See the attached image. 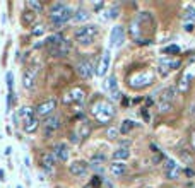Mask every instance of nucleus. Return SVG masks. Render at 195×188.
<instances>
[{
  "label": "nucleus",
  "mask_w": 195,
  "mask_h": 188,
  "mask_svg": "<svg viewBox=\"0 0 195 188\" xmlns=\"http://www.w3.org/2000/svg\"><path fill=\"white\" fill-rule=\"evenodd\" d=\"M26 5H28V7H31V9H34L36 12H41V10H43V5H41V3H38V2H32V0H29V2L26 3Z\"/></svg>",
  "instance_id": "nucleus-35"
},
{
  "label": "nucleus",
  "mask_w": 195,
  "mask_h": 188,
  "mask_svg": "<svg viewBox=\"0 0 195 188\" xmlns=\"http://www.w3.org/2000/svg\"><path fill=\"white\" fill-rule=\"evenodd\" d=\"M158 106H159V111H161V113H168V111L173 108V104H171V103H162V101H159V103H158Z\"/></svg>",
  "instance_id": "nucleus-33"
},
{
  "label": "nucleus",
  "mask_w": 195,
  "mask_h": 188,
  "mask_svg": "<svg viewBox=\"0 0 195 188\" xmlns=\"http://www.w3.org/2000/svg\"><path fill=\"white\" fill-rule=\"evenodd\" d=\"M110 41H111V46L118 48V46L123 45L125 41V29L122 26H115L111 29V36H110Z\"/></svg>",
  "instance_id": "nucleus-8"
},
{
  "label": "nucleus",
  "mask_w": 195,
  "mask_h": 188,
  "mask_svg": "<svg viewBox=\"0 0 195 188\" xmlns=\"http://www.w3.org/2000/svg\"><path fill=\"white\" fill-rule=\"evenodd\" d=\"M110 63H111V55H110V52H104L103 57H101V60H99V63H98L96 74L98 75H104L108 72V68H110Z\"/></svg>",
  "instance_id": "nucleus-14"
},
{
  "label": "nucleus",
  "mask_w": 195,
  "mask_h": 188,
  "mask_svg": "<svg viewBox=\"0 0 195 188\" xmlns=\"http://www.w3.org/2000/svg\"><path fill=\"white\" fill-rule=\"evenodd\" d=\"M65 9H67V5H65L63 2H57V3H53L52 9H50V19H52V17L60 16V14H62Z\"/></svg>",
  "instance_id": "nucleus-22"
},
{
  "label": "nucleus",
  "mask_w": 195,
  "mask_h": 188,
  "mask_svg": "<svg viewBox=\"0 0 195 188\" xmlns=\"http://www.w3.org/2000/svg\"><path fill=\"white\" fill-rule=\"evenodd\" d=\"M183 169L180 168V164H175L173 168H169L168 171H166V178L168 180H178L180 176H182Z\"/></svg>",
  "instance_id": "nucleus-21"
},
{
  "label": "nucleus",
  "mask_w": 195,
  "mask_h": 188,
  "mask_svg": "<svg viewBox=\"0 0 195 188\" xmlns=\"http://www.w3.org/2000/svg\"><path fill=\"white\" fill-rule=\"evenodd\" d=\"M89 133H91V126H89L88 121H84V123L81 125V130H79V133H77V135L81 137V139H86V137H88Z\"/></svg>",
  "instance_id": "nucleus-27"
},
{
  "label": "nucleus",
  "mask_w": 195,
  "mask_h": 188,
  "mask_svg": "<svg viewBox=\"0 0 195 188\" xmlns=\"http://www.w3.org/2000/svg\"><path fill=\"white\" fill-rule=\"evenodd\" d=\"M140 113H142L144 120H146V121H149V115H147V111H146V110H142V111H140Z\"/></svg>",
  "instance_id": "nucleus-45"
},
{
  "label": "nucleus",
  "mask_w": 195,
  "mask_h": 188,
  "mask_svg": "<svg viewBox=\"0 0 195 188\" xmlns=\"http://www.w3.org/2000/svg\"><path fill=\"white\" fill-rule=\"evenodd\" d=\"M96 34H98V27L92 26V24H89V26L79 27L74 36L81 45H89V43H92V39L96 38Z\"/></svg>",
  "instance_id": "nucleus-2"
},
{
  "label": "nucleus",
  "mask_w": 195,
  "mask_h": 188,
  "mask_svg": "<svg viewBox=\"0 0 195 188\" xmlns=\"http://www.w3.org/2000/svg\"><path fill=\"white\" fill-rule=\"evenodd\" d=\"M38 125H39L38 118H32V120L29 121V123H26V125H24V130H26L28 133H32V132H36V128H38Z\"/></svg>",
  "instance_id": "nucleus-28"
},
{
  "label": "nucleus",
  "mask_w": 195,
  "mask_h": 188,
  "mask_svg": "<svg viewBox=\"0 0 195 188\" xmlns=\"http://www.w3.org/2000/svg\"><path fill=\"white\" fill-rule=\"evenodd\" d=\"M152 79H154L152 72L144 70V72H135V74H132V75H130V79H128V82H130L132 87L139 89V87H146V86H149L151 82H152Z\"/></svg>",
  "instance_id": "nucleus-3"
},
{
  "label": "nucleus",
  "mask_w": 195,
  "mask_h": 188,
  "mask_svg": "<svg viewBox=\"0 0 195 188\" xmlns=\"http://www.w3.org/2000/svg\"><path fill=\"white\" fill-rule=\"evenodd\" d=\"M43 126H45V137H52L53 133L58 130V126H60V118L57 116V115H53V116H46Z\"/></svg>",
  "instance_id": "nucleus-6"
},
{
  "label": "nucleus",
  "mask_w": 195,
  "mask_h": 188,
  "mask_svg": "<svg viewBox=\"0 0 195 188\" xmlns=\"http://www.w3.org/2000/svg\"><path fill=\"white\" fill-rule=\"evenodd\" d=\"M103 162H104V156L103 154H96L94 157L89 161V168H92V169H96V171H103Z\"/></svg>",
  "instance_id": "nucleus-18"
},
{
  "label": "nucleus",
  "mask_w": 195,
  "mask_h": 188,
  "mask_svg": "<svg viewBox=\"0 0 195 188\" xmlns=\"http://www.w3.org/2000/svg\"><path fill=\"white\" fill-rule=\"evenodd\" d=\"M72 17H74V10H72L70 7H67L60 16L52 17V22H53V26H55V27H62V26H65V24L72 19Z\"/></svg>",
  "instance_id": "nucleus-9"
},
{
  "label": "nucleus",
  "mask_w": 195,
  "mask_h": 188,
  "mask_svg": "<svg viewBox=\"0 0 195 188\" xmlns=\"http://www.w3.org/2000/svg\"><path fill=\"white\" fill-rule=\"evenodd\" d=\"M104 87L108 89L111 94H115V92H118L117 89H118V84H117V77L115 75H110L108 77V81H106V84H104Z\"/></svg>",
  "instance_id": "nucleus-24"
},
{
  "label": "nucleus",
  "mask_w": 195,
  "mask_h": 188,
  "mask_svg": "<svg viewBox=\"0 0 195 188\" xmlns=\"http://www.w3.org/2000/svg\"><path fill=\"white\" fill-rule=\"evenodd\" d=\"M118 133H120V130L115 128V126H110V128L106 130V137H108V139H111V140L118 139Z\"/></svg>",
  "instance_id": "nucleus-30"
},
{
  "label": "nucleus",
  "mask_w": 195,
  "mask_h": 188,
  "mask_svg": "<svg viewBox=\"0 0 195 188\" xmlns=\"http://www.w3.org/2000/svg\"><path fill=\"white\" fill-rule=\"evenodd\" d=\"M128 103H130V101L127 99V97H123V99H122V104H123V106H128Z\"/></svg>",
  "instance_id": "nucleus-46"
},
{
  "label": "nucleus",
  "mask_w": 195,
  "mask_h": 188,
  "mask_svg": "<svg viewBox=\"0 0 195 188\" xmlns=\"http://www.w3.org/2000/svg\"><path fill=\"white\" fill-rule=\"evenodd\" d=\"M164 52H166V53H171V55H176V53H180V48H178L176 45H171V46H168Z\"/></svg>",
  "instance_id": "nucleus-37"
},
{
  "label": "nucleus",
  "mask_w": 195,
  "mask_h": 188,
  "mask_svg": "<svg viewBox=\"0 0 195 188\" xmlns=\"http://www.w3.org/2000/svg\"><path fill=\"white\" fill-rule=\"evenodd\" d=\"M53 156L57 157V161H60V162H65L68 159V147H67V144H57L55 147H53Z\"/></svg>",
  "instance_id": "nucleus-13"
},
{
  "label": "nucleus",
  "mask_w": 195,
  "mask_h": 188,
  "mask_svg": "<svg viewBox=\"0 0 195 188\" xmlns=\"http://www.w3.org/2000/svg\"><path fill=\"white\" fill-rule=\"evenodd\" d=\"M19 116L22 118V123L24 125L29 123L32 118H36L34 116V110H31V108H28V106H24V108H21V110H19Z\"/></svg>",
  "instance_id": "nucleus-17"
},
{
  "label": "nucleus",
  "mask_w": 195,
  "mask_h": 188,
  "mask_svg": "<svg viewBox=\"0 0 195 188\" xmlns=\"http://www.w3.org/2000/svg\"><path fill=\"white\" fill-rule=\"evenodd\" d=\"M132 128H133V121L132 120H125L123 123H122V126H120V132L123 133V135H127Z\"/></svg>",
  "instance_id": "nucleus-29"
},
{
  "label": "nucleus",
  "mask_w": 195,
  "mask_h": 188,
  "mask_svg": "<svg viewBox=\"0 0 195 188\" xmlns=\"http://www.w3.org/2000/svg\"><path fill=\"white\" fill-rule=\"evenodd\" d=\"M70 140H72V142H74V144H77L79 140H81V137H79L77 133H72V135H70Z\"/></svg>",
  "instance_id": "nucleus-41"
},
{
  "label": "nucleus",
  "mask_w": 195,
  "mask_h": 188,
  "mask_svg": "<svg viewBox=\"0 0 195 188\" xmlns=\"http://www.w3.org/2000/svg\"><path fill=\"white\" fill-rule=\"evenodd\" d=\"M38 72H39V67L38 65H32V67L26 68L22 75V87L24 89H31L36 82V77H38Z\"/></svg>",
  "instance_id": "nucleus-4"
},
{
  "label": "nucleus",
  "mask_w": 195,
  "mask_h": 188,
  "mask_svg": "<svg viewBox=\"0 0 195 188\" xmlns=\"http://www.w3.org/2000/svg\"><path fill=\"white\" fill-rule=\"evenodd\" d=\"M173 188H176V186H173Z\"/></svg>",
  "instance_id": "nucleus-50"
},
{
  "label": "nucleus",
  "mask_w": 195,
  "mask_h": 188,
  "mask_svg": "<svg viewBox=\"0 0 195 188\" xmlns=\"http://www.w3.org/2000/svg\"><path fill=\"white\" fill-rule=\"evenodd\" d=\"M110 171H111V175H115V176H123L125 173H127V164L113 161V164H110Z\"/></svg>",
  "instance_id": "nucleus-15"
},
{
  "label": "nucleus",
  "mask_w": 195,
  "mask_h": 188,
  "mask_svg": "<svg viewBox=\"0 0 195 188\" xmlns=\"http://www.w3.org/2000/svg\"><path fill=\"white\" fill-rule=\"evenodd\" d=\"M88 162L84 161H74L70 166H68V169H70V173L74 176H84L86 173H88Z\"/></svg>",
  "instance_id": "nucleus-12"
},
{
  "label": "nucleus",
  "mask_w": 195,
  "mask_h": 188,
  "mask_svg": "<svg viewBox=\"0 0 195 188\" xmlns=\"http://www.w3.org/2000/svg\"><path fill=\"white\" fill-rule=\"evenodd\" d=\"M86 99V91L82 87H74L68 94H65L63 103H82Z\"/></svg>",
  "instance_id": "nucleus-7"
},
{
  "label": "nucleus",
  "mask_w": 195,
  "mask_h": 188,
  "mask_svg": "<svg viewBox=\"0 0 195 188\" xmlns=\"http://www.w3.org/2000/svg\"><path fill=\"white\" fill-rule=\"evenodd\" d=\"M86 188H91V186H86Z\"/></svg>",
  "instance_id": "nucleus-49"
},
{
  "label": "nucleus",
  "mask_w": 195,
  "mask_h": 188,
  "mask_svg": "<svg viewBox=\"0 0 195 188\" xmlns=\"http://www.w3.org/2000/svg\"><path fill=\"white\" fill-rule=\"evenodd\" d=\"M190 113H192V116H195V103L192 104V110H190Z\"/></svg>",
  "instance_id": "nucleus-48"
},
{
  "label": "nucleus",
  "mask_w": 195,
  "mask_h": 188,
  "mask_svg": "<svg viewBox=\"0 0 195 188\" xmlns=\"http://www.w3.org/2000/svg\"><path fill=\"white\" fill-rule=\"evenodd\" d=\"M10 152H12V149H10V147H7V149H5V156H10Z\"/></svg>",
  "instance_id": "nucleus-47"
},
{
  "label": "nucleus",
  "mask_w": 195,
  "mask_h": 188,
  "mask_svg": "<svg viewBox=\"0 0 195 188\" xmlns=\"http://www.w3.org/2000/svg\"><path fill=\"white\" fill-rule=\"evenodd\" d=\"M183 173H185V175L188 176V178H195V171H192V169H185Z\"/></svg>",
  "instance_id": "nucleus-42"
},
{
  "label": "nucleus",
  "mask_w": 195,
  "mask_h": 188,
  "mask_svg": "<svg viewBox=\"0 0 195 188\" xmlns=\"http://www.w3.org/2000/svg\"><path fill=\"white\" fill-rule=\"evenodd\" d=\"M180 156H182V159L187 162V164H193V156L188 152V151H182V154H180Z\"/></svg>",
  "instance_id": "nucleus-32"
},
{
  "label": "nucleus",
  "mask_w": 195,
  "mask_h": 188,
  "mask_svg": "<svg viewBox=\"0 0 195 188\" xmlns=\"http://www.w3.org/2000/svg\"><path fill=\"white\" fill-rule=\"evenodd\" d=\"M63 39H65L63 34H60V32H55V34H52V36H48V38H46V45L52 48V46H57L58 43H62Z\"/></svg>",
  "instance_id": "nucleus-23"
},
{
  "label": "nucleus",
  "mask_w": 195,
  "mask_h": 188,
  "mask_svg": "<svg viewBox=\"0 0 195 188\" xmlns=\"http://www.w3.org/2000/svg\"><path fill=\"white\" fill-rule=\"evenodd\" d=\"M91 113L94 115V118L98 120V123L106 125L113 120L115 116V106L110 103V101H98V103L92 104Z\"/></svg>",
  "instance_id": "nucleus-1"
},
{
  "label": "nucleus",
  "mask_w": 195,
  "mask_h": 188,
  "mask_svg": "<svg viewBox=\"0 0 195 188\" xmlns=\"http://www.w3.org/2000/svg\"><path fill=\"white\" fill-rule=\"evenodd\" d=\"M72 19L75 21V22H84V21L89 19V14L86 12V10H77V12H74V17Z\"/></svg>",
  "instance_id": "nucleus-26"
},
{
  "label": "nucleus",
  "mask_w": 195,
  "mask_h": 188,
  "mask_svg": "<svg viewBox=\"0 0 195 188\" xmlns=\"http://www.w3.org/2000/svg\"><path fill=\"white\" fill-rule=\"evenodd\" d=\"M55 108H57V101L55 99H48V101H45V103H41V104L36 106L34 116H50Z\"/></svg>",
  "instance_id": "nucleus-5"
},
{
  "label": "nucleus",
  "mask_w": 195,
  "mask_h": 188,
  "mask_svg": "<svg viewBox=\"0 0 195 188\" xmlns=\"http://www.w3.org/2000/svg\"><path fill=\"white\" fill-rule=\"evenodd\" d=\"M68 50H70V41H68V39H63V41L58 43L57 46H52V48H50V53H52L53 57H65L68 53Z\"/></svg>",
  "instance_id": "nucleus-11"
},
{
  "label": "nucleus",
  "mask_w": 195,
  "mask_h": 188,
  "mask_svg": "<svg viewBox=\"0 0 195 188\" xmlns=\"http://www.w3.org/2000/svg\"><path fill=\"white\" fill-rule=\"evenodd\" d=\"M175 94H176V89L175 87H166L164 91L161 92L159 101H162V103H171V101L175 99Z\"/></svg>",
  "instance_id": "nucleus-20"
},
{
  "label": "nucleus",
  "mask_w": 195,
  "mask_h": 188,
  "mask_svg": "<svg viewBox=\"0 0 195 188\" xmlns=\"http://www.w3.org/2000/svg\"><path fill=\"white\" fill-rule=\"evenodd\" d=\"M77 74L81 75L82 79H91L92 74H94V68H92V63L89 60H81L77 63Z\"/></svg>",
  "instance_id": "nucleus-10"
},
{
  "label": "nucleus",
  "mask_w": 195,
  "mask_h": 188,
  "mask_svg": "<svg viewBox=\"0 0 195 188\" xmlns=\"http://www.w3.org/2000/svg\"><path fill=\"white\" fill-rule=\"evenodd\" d=\"M190 79L187 77V75H182V77H180V81H178V91L180 92H187L188 91V87H190Z\"/></svg>",
  "instance_id": "nucleus-25"
},
{
  "label": "nucleus",
  "mask_w": 195,
  "mask_h": 188,
  "mask_svg": "<svg viewBox=\"0 0 195 188\" xmlns=\"http://www.w3.org/2000/svg\"><path fill=\"white\" fill-rule=\"evenodd\" d=\"M175 164H176V161H173V159H168V161H166V164H164V169L168 171V169H169V168H173Z\"/></svg>",
  "instance_id": "nucleus-39"
},
{
  "label": "nucleus",
  "mask_w": 195,
  "mask_h": 188,
  "mask_svg": "<svg viewBox=\"0 0 195 188\" xmlns=\"http://www.w3.org/2000/svg\"><path fill=\"white\" fill-rule=\"evenodd\" d=\"M161 159H162L161 152H156V154H154V157H152V162H154V164H158V162H159Z\"/></svg>",
  "instance_id": "nucleus-40"
},
{
  "label": "nucleus",
  "mask_w": 195,
  "mask_h": 188,
  "mask_svg": "<svg viewBox=\"0 0 195 188\" xmlns=\"http://www.w3.org/2000/svg\"><path fill=\"white\" fill-rule=\"evenodd\" d=\"M185 31L192 32V31H193V24H192V22H187V24H185Z\"/></svg>",
  "instance_id": "nucleus-44"
},
{
  "label": "nucleus",
  "mask_w": 195,
  "mask_h": 188,
  "mask_svg": "<svg viewBox=\"0 0 195 188\" xmlns=\"http://www.w3.org/2000/svg\"><path fill=\"white\" fill-rule=\"evenodd\" d=\"M183 21H187V22H192L195 21V9H188L185 14H183Z\"/></svg>",
  "instance_id": "nucleus-31"
},
{
  "label": "nucleus",
  "mask_w": 195,
  "mask_h": 188,
  "mask_svg": "<svg viewBox=\"0 0 195 188\" xmlns=\"http://www.w3.org/2000/svg\"><path fill=\"white\" fill-rule=\"evenodd\" d=\"M193 62H195V58H193Z\"/></svg>",
  "instance_id": "nucleus-51"
},
{
  "label": "nucleus",
  "mask_w": 195,
  "mask_h": 188,
  "mask_svg": "<svg viewBox=\"0 0 195 188\" xmlns=\"http://www.w3.org/2000/svg\"><path fill=\"white\" fill-rule=\"evenodd\" d=\"M98 185H101V178H98V176H96V178L91 181V186H98Z\"/></svg>",
  "instance_id": "nucleus-43"
},
{
  "label": "nucleus",
  "mask_w": 195,
  "mask_h": 188,
  "mask_svg": "<svg viewBox=\"0 0 195 188\" xmlns=\"http://www.w3.org/2000/svg\"><path fill=\"white\" fill-rule=\"evenodd\" d=\"M158 72H159V75H161V77H166V75H168L169 74V68L168 67H166V65H159V67H158Z\"/></svg>",
  "instance_id": "nucleus-36"
},
{
  "label": "nucleus",
  "mask_w": 195,
  "mask_h": 188,
  "mask_svg": "<svg viewBox=\"0 0 195 188\" xmlns=\"http://www.w3.org/2000/svg\"><path fill=\"white\" fill-rule=\"evenodd\" d=\"M5 79H7V89H9V94H12V87H14V77H12V74H10V72H7Z\"/></svg>",
  "instance_id": "nucleus-34"
},
{
  "label": "nucleus",
  "mask_w": 195,
  "mask_h": 188,
  "mask_svg": "<svg viewBox=\"0 0 195 188\" xmlns=\"http://www.w3.org/2000/svg\"><path fill=\"white\" fill-rule=\"evenodd\" d=\"M41 162H43V168L45 169H52L53 166H55V162H57V157L53 156V152H45L41 156Z\"/></svg>",
  "instance_id": "nucleus-16"
},
{
  "label": "nucleus",
  "mask_w": 195,
  "mask_h": 188,
  "mask_svg": "<svg viewBox=\"0 0 195 188\" xmlns=\"http://www.w3.org/2000/svg\"><path fill=\"white\" fill-rule=\"evenodd\" d=\"M128 156H130V151L127 149V147H120V149H117L113 152V161L123 162L125 159H128Z\"/></svg>",
  "instance_id": "nucleus-19"
},
{
  "label": "nucleus",
  "mask_w": 195,
  "mask_h": 188,
  "mask_svg": "<svg viewBox=\"0 0 195 188\" xmlns=\"http://www.w3.org/2000/svg\"><path fill=\"white\" fill-rule=\"evenodd\" d=\"M43 32H45V27H43V26H36L34 29H32V36H41Z\"/></svg>",
  "instance_id": "nucleus-38"
}]
</instances>
